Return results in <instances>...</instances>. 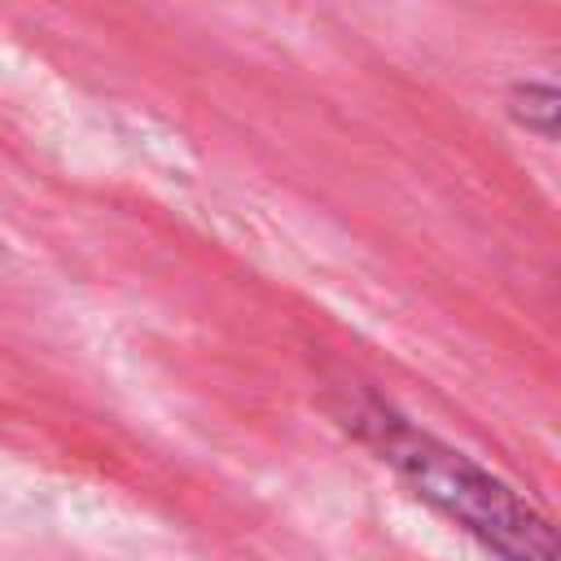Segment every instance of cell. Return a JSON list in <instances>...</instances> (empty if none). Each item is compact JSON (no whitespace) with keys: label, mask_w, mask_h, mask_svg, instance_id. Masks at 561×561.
Returning a JSON list of instances; mask_svg holds the SVG:
<instances>
[{"label":"cell","mask_w":561,"mask_h":561,"mask_svg":"<svg viewBox=\"0 0 561 561\" xmlns=\"http://www.w3.org/2000/svg\"><path fill=\"white\" fill-rule=\"evenodd\" d=\"M337 416L430 508H438L451 526L473 535L500 561H557L552 522L473 456L412 425L381 399H351Z\"/></svg>","instance_id":"cell-1"},{"label":"cell","mask_w":561,"mask_h":561,"mask_svg":"<svg viewBox=\"0 0 561 561\" xmlns=\"http://www.w3.org/2000/svg\"><path fill=\"white\" fill-rule=\"evenodd\" d=\"M508 114L535 131L539 140H557V118H561V92L552 83H517L508 92Z\"/></svg>","instance_id":"cell-2"}]
</instances>
